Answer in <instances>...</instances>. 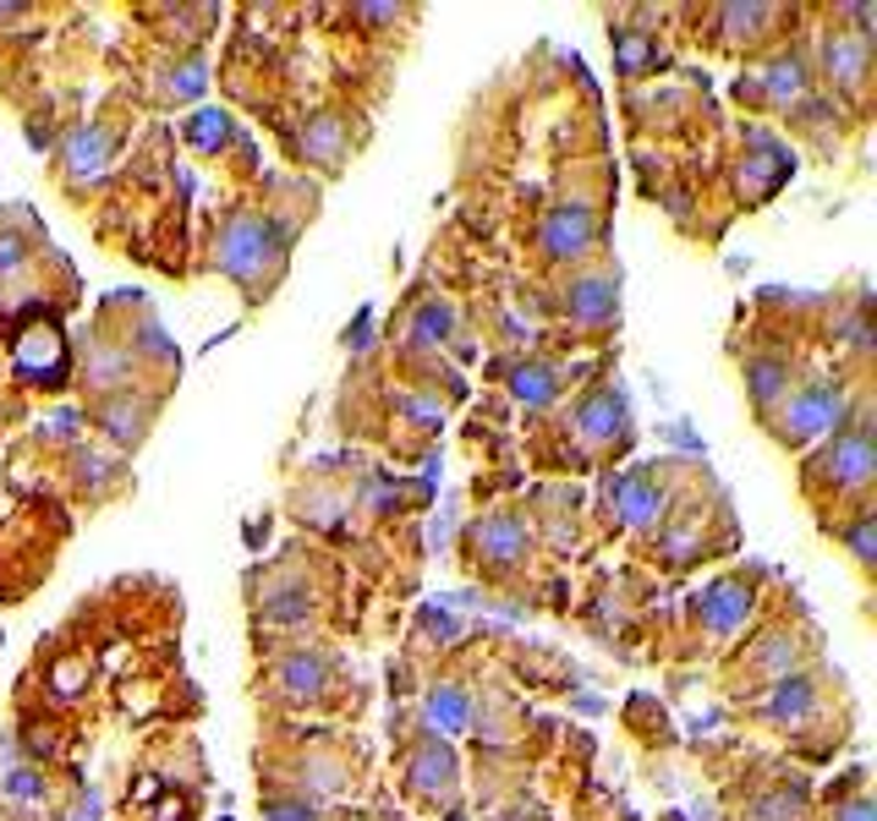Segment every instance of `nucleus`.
<instances>
[{"label": "nucleus", "instance_id": "6", "mask_svg": "<svg viewBox=\"0 0 877 821\" xmlns=\"http://www.w3.org/2000/svg\"><path fill=\"white\" fill-rule=\"evenodd\" d=\"M533 242H538V253L554 257V263L593 253V242H598V214H593L587 203H576V197H571V203H548L538 231H533Z\"/></svg>", "mask_w": 877, "mask_h": 821}, {"label": "nucleus", "instance_id": "20", "mask_svg": "<svg viewBox=\"0 0 877 821\" xmlns=\"http://www.w3.org/2000/svg\"><path fill=\"white\" fill-rule=\"evenodd\" d=\"M264 817L270 821H319V805H313V794H270L264 800Z\"/></svg>", "mask_w": 877, "mask_h": 821}, {"label": "nucleus", "instance_id": "21", "mask_svg": "<svg viewBox=\"0 0 877 821\" xmlns=\"http://www.w3.org/2000/svg\"><path fill=\"white\" fill-rule=\"evenodd\" d=\"M614 50H620V66H625V71H647V66H659V45H653V39L620 33V39H614Z\"/></svg>", "mask_w": 877, "mask_h": 821}, {"label": "nucleus", "instance_id": "13", "mask_svg": "<svg viewBox=\"0 0 877 821\" xmlns=\"http://www.w3.org/2000/svg\"><path fill=\"white\" fill-rule=\"evenodd\" d=\"M801 88H807V66L768 61L762 77H746L741 82V105H751V110H790V99H801Z\"/></svg>", "mask_w": 877, "mask_h": 821}, {"label": "nucleus", "instance_id": "22", "mask_svg": "<svg viewBox=\"0 0 877 821\" xmlns=\"http://www.w3.org/2000/svg\"><path fill=\"white\" fill-rule=\"evenodd\" d=\"M834 821H873V800H850V805H834Z\"/></svg>", "mask_w": 877, "mask_h": 821}, {"label": "nucleus", "instance_id": "7", "mask_svg": "<svg viewBox=\"0 0 877 821\" xmlns=\"http://www.w3.org/2000/svg\"><path fill=\"white\" fill-rule=\"evenodd\" d=\"M472 548L488 575H510L533 548V526H527L522 509H494L472 526Z\"/></svg>", "mask_w": 877, "mask_h": 821}, {"label": "nucleus", "instance_id": "1", "mask_svg": "<svg viewBox=\"0 0 877 821\" xmlns=\"http://www.w3.org/2000/svg\"><path fill=\"white\" fill-rule=\"evenodd\" d=\"M873 477H877L873 411H867V400H856L850 417L834 428V443L817 460H807V493L817 505L861 509L873 505Z\"/></svg>", "mask_w": 877, "mask_h": 821}, {"label": "nucleus", "instance_id": "12", "mask_svg": "<svg viewBox=\"0 0 877 821\" xmlns=\"http://www.w3.org/2000/svg\"><path fill=\"white\" fill-rule=\"evenodd\" d=\"M670 509V482H664V471H631L625 482H620V526H631V531H647V526H659V515Z\"/></svg>", "mask_w": 877, "mask_h": 821}, {"label": "nucleus", "instance_id": "18", "mask_svg": "<svg viewBox=\"0 0 877 821\" xmlns=\"http://www.w3.org/2000/svg\"><path fill=\"white\" fill-rule=\"evenodd\" d=\"M559 368H548V362H527V368H516L510 373V389L527 400V405H543V400H554L559 394Z\"/></svg>", "mask_w": 877, "mask_h": 821}, {"label": "nucleus", "instance_id": "16", "mask_svg": "<svg viewBox=\"0 0 877 821\" xmlns=\"http://www.w3.org/2000/svg\"><path fill=\"white\" fill-rule=\"evenodd\" d=\"M67 165H71V176H99V170L110 165V131L105 127L77 131L67 143Z\"/></svg>", "mask_w": 877, "mask_h": 821}, {"label": "nucleus", "instance_id": "19", "mask_svg": "<svg viewBox=\"0 0 877 821\" xmlns=\"http://www.w3.org/2000/svg\"><path fill=\"white\" fill-rule=\"evenodd\" d=\"M839 537L850 543V554H856V565L873 569V505H861L850 515V526H839Z\"/></svg>", "mask_w": 877, "mask_h": 821}, {"label": "nucleus", "instance_id": "4", "mask_svg": "<svg viewBox=\"0 0 877 821\" xmlns=\"http://www.w3.org/2000/svg\"><path fill=\"white\" fill-rule=\"evenodd\" d=\"M757 569H735V575H724V580H713L696 603H691V631L702 635V641H730V635L746 625V614H751V603H757Z\"/></svg>", "mask_w": 877, "mask_h": 821}, {"label": "nucleus", "instance_id": "8", "mask_svg": "<svg viewBox=\"0 0 877 821\" xmlns=\"http://www.w3.org/2000/svg\"><path fill=\"white\" fill-rule=\"evenodd\" d=\"M406 789H411L417 800H428V805H450V800H456V756H450L433 734H422V740L406 751Z\"/></svg>", "mask_w": 877, "mask_h": 821}, {"label": "nucleus", "instance_id": "5", "mask_svg": "<svg viewBox=\"0 0 877 821\" xmlns=\"http://www.w3.org/2000/svg\"><path fill=\"white\" fill-rule=\"evenodd\" d=\"M576 439L587 443L593 455H620L631 443V417H625V394L608 389V383H593L582 400H576Z\"/></svg>", "mask_w": 877, "mask_h": 821}, {"label": "nucleus", "instance_id": "2", "mask_svg": "<svg viewBox=\"0 0 877 821\" xmlns=\"http://www.w3.org/2000/svg\"><path fill=\"white\" fill-rule=\"evenodd\" d=\"M285 253H291V231H280L264 214H231L220 225V268L247 291V296H270L274 280L285 274Z\"/></svg>", "mask_w": 877, "mask_h": 821}, {"label": "nucleus", "instance_id": "9", "mask_svg": "<svg viewBox=\"0 0 877 821\" xmlns=\"http://www.w3.org/2000/svg\"><path fill=\"white\" fill-rule=\"evenodd\" d=\"M822 66L834 77V88L845 94H867V71H873V33L867 28H828L822 39Z\"/></svg>", "mask_w": 877, "mask_h": 821}, {"label": "nucleus", "instance_id": "10", "mask_svg": "<svg viewBox=\"0 0 877 821\" xmlns=\"http://www.w3.org/2000/svg\"><path fill=\"white\" fill-rule=\"evenodd\" d=\"M559 307L582 329H608L620 313V280L614 274H576V280H565Z\"/></svg>", "mask_w": 877, "mask_h": 821}, {"label": "nucleus", "instance_id": "3", "mask_svg": "<svg viewBox=\"0 0 877 821\" xmlns=\"http://www.w3.org/2000/svg\"><path fill=\"white\" fill-rule=\"evenodd\" d=\"M850 417V400H845V379H828V373H811V379H796L768 411H762V422H768V433L785 443V449H801L807 439L817 433H828V428H839Z\"/></svg>", "mask_w": 877, "mask_h": 821}, {"label": "nucleus", "instance_id": "11", "mask_svg": "<svg viewBox=\"0 0 877 821\" xmlns=\"http://www.w3.org/2000/svg\"><path fill=\"white\" fill-rule=\"evenodd\" d=\"M330 680H335L330 657H324V652H308V646H296V652H285V657L274 663V691L285 695V701H324Z\"/></svg>", "mask_w": 877, "mask_h": 821}, {"label": "nucleus", "instance_id": "17", "mask_svg": "<svg viewBox=\"0 0 877 821\" xmlns=\"http://www.w3.org/2000/svg\"><path fill=\"white\" fill-rule=\"evenodd\" d=\"M17 368H22V373H33V379H39V368H61V334H56V329H45V323H39V329H28V334H22V345H17Z\"/></svg>", "mask_w": 877, "mask_h": 821}, {"label": "nucleus", "instance_id": "14", "mask_svg": "<svg viewBox=\"0 0 877 821\" xmlns=\"http://www.w3.org/2000/svg\"><path fill=\"white\" fill-rule=\"evenodd\" d=\"M99 422H105V433L121 443V449H133V443H143L148 422H154V400L116 394V400H105V405H99Z\"/></svg>", "mask_w": 877, "mask_h": 821}, {"label": "nucleus", "instance_id": "15", "mask_svg": "<svg viewBox=\"0 0 877 821\" xmlns=\"http://www.w3.org/2000/svg\"><path fill=\"white\" fill-rule=\"evenodd\" d=\"M308 154H313L319 165H330V170L351 154V127L340 121L335 110H324V116L308 121V131H302V159H308Z\"/></svg>", "mask_w": 877, "mask_h": 821}]
</instances>
